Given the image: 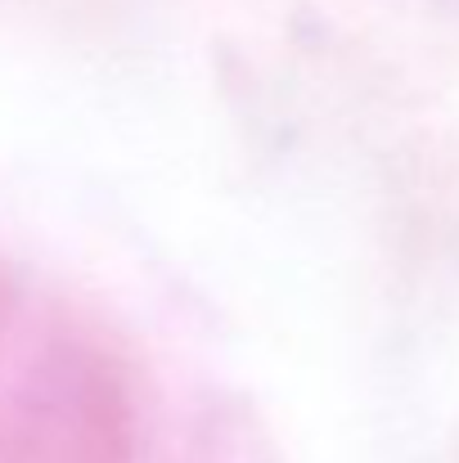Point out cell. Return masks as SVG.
<instances>
[{
	"label": "cell",
	"instance_id": "1",
	"mask_svg": "<svg viewBox=\"0 0 459 463\" xmlns=\"http://www.w3.org/2000/svg\"><path fill=\"white\" fill-rule=\"evenodd\" d=\"M131 446V383L122 364L91 342L45 346L0 423V463H127Z\"/></svg>",
	"mask_w": 459,
	"mask_h": 463
}]
</instances>
